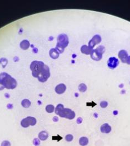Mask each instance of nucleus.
I'll return each instance as SVG.
<instances>
[{
  "label": "nucleus",
  "mask_w": 130,
  "mask_h": 146,
  "mask_svg": "<svg viewBox=\"0 0 130 146\" xmlns=\"http://www.w3.org/2000/svg\"><path fill=\"white\" fill-rule=\"evenodd\" d=\"M126 63L127 64H128V65H130V56H128V58H127V60Z\"/></svg>",
  "instance_id": "c85d7f7f"
},
{
  "label": "nucleus",
  "mask_w": 130,
  "mask_h": 146,
  "mask_svg": "<svg viewBox=\"0 0 130 146\" xmlns=\"http://www.w3.org/2000/svg\"><path fill=\"white\" fill-rule=\"evenodd\" d=\"M92 50L89 47V46H87V45H83V46L81 47V52L86 55H90Z\"/></svg>",
  "instance_id": "dca6fc26"
},
{
  "label": "nucleus",
  "mask_w": 130,
  "mask_h": 146,
  "mask_svg": "<svg viewBox=\"0 0 130 146\" xmlns=\"http://www.w3.org/2000/svg\"><path fill=\"white\" fill-rule=\"evenodd\" d=\"M108 105V103L106 101H102L100 103V106L101 108H106Z\"/></svg>",
  "instance_id": "b1692460"
},
{
  "label": "nucleus",
  "mask_w": 130,
  "mask_h": 146,
  "mask_svg": "<svg viewBox=\"0 0 130 146\" xmlns=\"http://www.w3.org/2000/svg\"><path fill=\"white\" fill-rule=\"evenodd\" d=\"M100 130L102 133L108 134L111 132L112 128L108 123H105L101 126Z\"/></svg>",
  "instance_id": "f8f14e48"
},
{
  "label": "nucleus",
  "mask_w": 130,
  "mask_h": 146,
  "mask_svg": "<svg viewBox=\"0 0 130 146\" xmlns=\"http://www.w3.org/2000/svg\"><path fill=\"white\" fill-rule=\"evenodd\" d=\"M105 51V47L103 46H99L96 49L92 50L91 52L90 55L91 58L95 61H99L101 60L102 55Z\"/></svg>",
  "instance_id": "20e7f679"
},
{
  "label": "nucleus",
  "mask_w": 130,
  "mask_h": 146,
  "mask_svg": "<svg viewBox=\"0 0 130 146\" xmlns=\"http://www.w3.org/2000/svg\"><path fill=\"white\" fill-rule=\"evenodd\" d=\"M5 95L6 97L7 98H9V97H10V95H9V94H8L7 93H6Z\"/></svg>",
  "instance_id": "2f4dec72"
},
{
  "label": "nucleus",
  "mask_w": 130,
  "mask_h": 146,
  "mask_svg": "<svg viewBox=\"0 0 130 146\" xmlns=\"http://www.w3.org/2000/svg\"><path fill=\"white\" fill-rule=\"evenodd\" d=\"M128 57V53L126 50H122L120 51L119 53V57L123 63H126Z\"/></svg>",
  "instance_id": "9d476101"
},
{
  "label": "nucleus",
  "mask_w": 130,
  "mask_h": 146,
  "mask_svg": "<svg viewBox=\"0 0 130 146\" xmlns=\"http://www.w3.org/2000/svg\"><path fill=\"white\" fill-rule=\"evenodd\" d=\"M57 115L62 118H67V119L70 120L74 119L76 116V114L74 111H72L71 109L69 108H63Z\"/></svg>",
  "instance_id": "423d86ee"
},
{
  "label": "nucleus",
  "mask_w": 130,
  "mask_h": 146,
  "mask_svg": "<svg viewBox=\"0 0 130 146\" xmlns=\"http://www.w3.org/2000/svg\"><path fill=\"white\" fill-rule=\"evenodd\" d=\"M1 146H11V143L8 141H4L2 142Z\"/></svg>",
  "instance_id": "393cba45"
},
{
  "label": "nucleus",
  "mask_w": 130,
  "mask_h": 146,
  "mask_svg": "<svg viewBox=\"0 0 130 146\" xmlns=\"http://www.w3.org/2000/svg\"><path fill=\"white\" fill-rule=\"evenodd\" d=\"M65 139H66V141L67 142H71L74 139V136L72 135H67L66 136Z\"/></svg>",
  "instance_id": "4be33fe9"
},
{
  "label": "nucleus",
  "mask_w": 130,
  "mask_h": 146,
  "mask_svg": "<svg viewBox=\"0 0 130 146\" xmlns=\"http://www.w3.org/2000/svg\"><path fill=\"white\" fill-rule=\"evenodd\" d=\"M31 103L28 99H25L21 102V105H22V106L24 108H28L31 106Z\"/></svg>",
  "instance_id": "a211bd4d"
},
{
  "label": "nucleus",
  "mask_w": 130,
  "mask_h": 146,
  "mask_svg": "<svg viewBox=\"0 0 130 146\" xmlns=\"http://www.w3.org/2000/svg\"><path fill=\"white\" fill-rule=\"evenodd\" d=\"M78 90H80V92L82 93L85 92L87 90V86H86V84H84L83 83L80 84L79 86H78Z\"/></svg>",
  "instance_id": "aec40b11"
},
{
  "label": "nucleus",
  "mask_w": 130,
  "mask_h": 146,
  "mask_svg": "<svg viewBox=\"0 0 130 146\" xmlns=\"http://www.w3.org/2000/svg\"><path fill=\"white\" fill-rule=\"evenodd\" d=\"M89 143V139L86 137H82L79 139V144L81 146H86Z\"/></svg>",
  "instance_id": "f3484780"
},
{
  "label": "nucleus",
  "mask_w": 130,
  "mask_h": 146,
  "mask_svg": "<svg viewBox=\"0 0 130 146\" xmlns=\"http://www.w3.org/2000/svg\"><path fill=\"white\" fill-rule=\"evenodd\" d=\"M59 138H61V137H60V136H59V135L57 136H55V137L53 136V137H52V139H53V140H57V141H60L61 139H59Z\"/></svg>",
  "instance_id": "a878e982"
},
{
  "label": "nucleus",
  "mask_w": 130,
  "mask_h": 146,
  "mask_svg": "<svg viewBox=\"0 0 130 146\" xmlns=\"http://www.w3.org/2000/svg\"><path fill=\"white\" fill-rule=\"evenodd\" d=\"M59 120V118L57 117H54L53 118V121H57Z\"/></svg>",
  "instance_id": "cd10ccee"
},
{
  "label": "nucleus",
  "mask_w": 130,
  "mask_h": 146,
  "mask_svg": "<svg viewBox=\"0 0 130 146\" xmlns=\"http://www.w3.org/2000/svg\"><path fill=\"white\" fill-rule=\"evenodd\" d=\"M63 108H64V106H63V105H62L61 104H59L57 105L56 106V108H55V113L57 115L58 114L59 112L61 111Z\"/></svg>",
  "instance_id": "412c9836"
},
{
  "label": "nucleus",
  "mask_w": 130,
  "mask_h": 146,
  "mask_svg": "<svg viewBox=\"0 0 130 146\" xmlns=\"http://www.w3.org/2000/svg\"><path fill=\"white\" fill-rule=\"evenodd\" d=\"M46 111L47 113H52L54 111H55V106L52 104L47 105L46 106Z\"/></svg>",
  "instance_id": "6ab92c4d"
},
{
  "label": "nucleus",
  "mask_w": 130,
  "mask_h": 146,
  "mask_svg": "<svg viewBox=\"0 0 130 146\" xmlns=\"http://www.w3.org/2000/svg\"><path fill=\"white\" fill-rule=\"evenodd\" d=\"M7 108L8 109H12L13 108V105H12V104H9L7 105Z\"/></svg>",
  "instance_id": "7c9ffc66"
},
{
  "label": "nucleus",
  "mask_w": 130,
  "mask_h": 146,
  "mask_svg": "<svg viewBox=\"0 0 130 146\" xmlns=\"http://www.w3.org/2000/svg\"><path fill=\"white\" fill-rule=\"evenodd\" d=\"M33 144H34V145L35 146H38L40 145V140L37 138H35L34 139V141H33Z\"/></svg>",
  "instance_id": "5701e85b"
},
{
  "label": "nucleus",
  "mask_w": 130,
  "mask_h": 146,
  "mask_svg": "<svg viewBox=\"0 0 130 146\" xmlns=\"http://www.w3.org/2000/svg\"><path fill=\"white\" fill-rule=\"evenodd\" d=\"M101 41V36L98 35H96L92 38L91 40L89 41V47L91 49L93 50V47H94L96 45L98 44Z\"/></svg>",
  "instance_id": "6e6552de"
},
{
  "label": "nucleus",
  "mask_w": 130,
  "mask_h": 146,
  "mask_svg": "<svg viewBox=\"0 0 130 146\" xmlns=\"http://www.w3.org/2000/svg\"><path fill=\"white\" fill-rule=\"evenodd\" d=\"M48 137V133L46 131H41L38 134V138L41 141H46Z\"/></svg>",
  "instance_id": "2eb2a0df"
},
{
  "label": "nucleus",
  "mask_w": 130,
  "mask_h": 146,
  "mask_svg": "<svg viewBox=\"0 0 130 146\" xmlns=\"http://www.w3.org/2000/svg\"><path fill=\"white\" fill-rule=\"evenodd\" d=\"M50 56L53 59H56L58 58L60 55V53L56 48H51L49 52Z\"/></svg>",
  "instance_id": "ddd939ff"
},
{
  "label": "nucleus",
  "mask_w": 130,
  "mask_h": 146,
  "mask_svg": "<svg viewBox=\"0 0 130 146\" xmlns=\"http://www.w3.org/2000/svg\"><path fill=\"white\" fill-rule=\"evenodd\" d=\"M50 77V68L47 65H45L43 69L40 73V74L38 76V79L39 81L41 82V83H45L46 82L48 79Z\"/></svg>",
  "instance_id": "39448f33"
},
{
  "label": "nucleus",
  "mask_w": 130,
  "mask_h": 146,
  "mask_svg": "<svg viewBox=\"0 0 130 146\" xmlns=\"http://www.w3.org/2000/svg\"><path fill=\"white\" fill-rule=\"evenodd\" d=\"M30 46V42L27 40H23L20 42V47L23 50H27Z\"/></svg>",
  "instance_id": "4468645a"
},
{
  "label": "nucleus",
  "mask_w": 130,
  "mask_h": 146,
  "mask_svg": "<svg viewBox=\"0 0 130 146\" xmlns=\"http://www.w3.org/2000/svg\"><path fill=\"white\" fill-rule=\"evenodd\" d=\"M45 64L42 62L35 60L32 62L30 65V69L32 71V74L35 78H38V75L43 69Z\"/></svg>",
  "instance_id": "7ed1b4c3"
},
{
  "label": "nucleus",
  "mask_w": 130,
  "mask_h": 146,
  "mask_svg": "<svg viewBox=\"0 0 130 146\" xmlns=\"http://www.w3.org/2000/svg\"><path fill=\"white\" fill-rule=\"evenodd\" d=\"M37 123L36 119L32 117H27L24 118L21 121V125L23 128H27L30 126H34Z\"/></svg>",
  "instance_id": "0eeeda50"
},
{
  "label": "nucleus",
  "mask_w": 130,
  "mask_h": 146,
  "mask_svg": "<svg viewBox=\"0 0 130 146\" xmlns=\"http://www.w3.org/2000/svg\"><path fill=\"white\" fill-rule=\"evenodd\" d=\"M0 83L7 89H13L17 86L16 80L6 72L0 74Z\"/></svg>",
  "instance_id": "f257e3e1"
},
{
  "label": "nucleus",
  "mask_w": 130,
  "mask_h": 146,
  "mask_svg": "<svg viewBox=\"0 0 130 146\" xmlns=\"http://www.w3.org/2000/svg\"><path fill=\"white\" fill-rule=\"evenodd\" d=\"M57 43L56 47V49L60 53H62L64 51L65 48L68 46L69 43L68 38L67 35L62 33L59 35L57 37Z\"/></svg>",
  "instance_id": "f03ea898"
},
{
  "label": "nucleus",
  "mask_w": 130,
  "mask_h": 146,
  "mask_svg": "<svg viewBox=\"0 0 130 146\" xmlns=\"http://www.w3.org/2000/svg\"><path fill=\"white\" fill-rule=\"evenodd\" d=\"M66 90V86L64 84H60L56 87L55 92L58 94H62L65 92Z\"/></svg>",
  "instance_id": "9b49d317"
},
{
  "label": "nucleus",
  "mask_w": 130,
  "mask_h": 146,
  "mask_svg": "<svg viewBox=\"0 0 130 146\" xmlns=\"http://www.w3.org/2000/svg\"><path fill=\"white\" fill-rule=\"evenodd\" d=\"M4 89H5V87L3 86V85L1 83H0V90H2Z\"/></svg>",
  "instance_id": "c756f323"
},
{
  "label": "nucleus",
  "mask_w": 130,
  "mask_h": 146,
  "mask_svg": "<svg viewBox=\"0 0 130 146\" xmlns=\"http://www.w3.org/2000/svg\"><path fill=\"white\" fill-rule=\"evenodd\" d=\"M119 64V61L114 57H111L107 62V65L111 69H115Z\"/></svg>",
  "instance_id": "1a4fd4ad"
},
{
  "label": "nucleus",
  "mask_w": 130,
  "mask_h": 146,
  "mask_svg": "<svg viewBox=\"0 0 130 146\" xmlns=\"http://www.w3.org/2000/svg\"><path fill=\"white\" fill-rule=\"evenodd\" d=\"M82 122V118H81V117L78 118L77 119V124H81Z\"/></svg>",
  "instance_id": "bb28decb"
}]
</instances>
